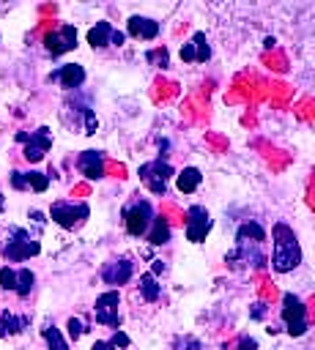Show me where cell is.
Masks as SVG:
<instances>
[{
    "label": "cell",
    "instance_id": "cell-1",
    "mask_svg": "<svg viewBox=\"0 0 315 350\" xmlns=\"http://www.w3.org/2000/svg\"><path fill=\"white\" fill-rule=\"evenodd\" d=\"M271 235H274V254H271L274 271H279V273L293 271L301 262V249H299V241H296L293 230L279 221V224H274Z\"/></svg>",
    "mask_w": 315,
    "mask_h": 350
},
{
    "label": "cell",
    "instance_id": "cell-2",
    "mask_svg": "<svg viewBox=\"0 0 315 350\" xmlns=\"http://www.w3.org/2000/svg\"><path fill=\"white\" fill-rule=\"evenodd\" d=\"M38 252H41L38 241L30 238V235H27L25 230H19V227L11 230V238H8V243L3 246V257H5L8 262H22V260H27V257H33V254H38Z\"/></svg>",
    "mask_w": 315,
    "mask_h": 350
},
{
    "label": "cell",
    "instance_id": "cell-3",
    "mask_svg": "<svg viewBox=\"0 0 315 350\" xmlns=\"http://www.w3.org/2000/svg\"><path fill=\"white\" fill-rule=\"evenodd\" d=\"M88 205L85 202H66V200H60V202H52V208H49V219L55 221V224H60V227H66V230H74L77 224H82V219H88Z\"/></svg>",
    "mask_w": 315,
    "mask_h": 350
},
{
    "label": "cell",
    "instance_id": "cell-4",
    "mask_svg": "<svg viewBox=\"0 0 315 350\" xmlns=\"http://www.w3.org/2000/svg\"><path fill=\"white\" fill-rule=\"evenodd\" d=\"M123 221H126V232H129V235H134V238L145 235L148 227H151V221H153V208H151V202L137 200L134 205H129V208L123 211Z\"/></svg>",
    "mask_w": 315,
    "mask_h": 350
},
{
    "label": "cell",
    "instance_id": "cell-5",
    "mask_svg": "<svg viewBox=\"0 0 315 350\" xmlns=\"http://www.w3.org/2000/svg\"><path fill=\"white\" fill-rule=\"evenodd\" d=\"M173 175V167L164 161V159H156V161H148L140 167V180L153 191V194H164L167 191V178Z\"/></svg>",
    "mask_w": 315,
    "mask_h": 350
},
{
    "label": "cell",
    "instance_id": "cell-6",
    "mask_svg": "<svg viewBox=\"0 0 315 350\" xmlns=\"http://www.w3.org/2000/svg\"><path fill=\"white\" fill-rule=\"evenodd\" d=\"M282 320H285L290 336H301L307 331V306L290 293L282 298Z\"/></svg>",
    "mask_w": 315,
    "mask_h": 350
},
{
    "label": "cell",
    "instance_id": "cell-7",
    "mask_svg": "<svg viewBox=\"0 0 315 350\" xmlns=\"http://www.w3.org/2000/svg\"><path fill=\"white\" fill-rule=\"evenodd\" d=\"M118 304H121V295L115 290H107L96 298V306H93V314H96V323L101 325H110L118 331L121 325V314H118Z\"/></svg>",
    "mask_w": 315,
    "mask_h": 350
},
{
    "label": "cell",
    "instance_id": "cell-8",
    "mask_svg": "<svg viewBox=\"0 0 315 350\" xmlns=\"http://www.w3.org/2000/svg\"><path fill=\"white\" fill-rule=\"evenodd\" d=\"M44 46H47V52H49L52 57H58V55H63V52H71V49L77 46V30H74V25H60L58 30L47 33Z\"/></svg>",
    "mask_w": 315,
    "mask_h": 350
},
{
    "label": "cell",
    "instance_id": "cell-9",
    "mask_svg": "<svg viewBox=\"0 0 315 350\" xmlns=\"http://www.w3.org/2000/svg\"><path fill=\"white\" fill-rule=\"evenodd\" d=\"M208 230H211V216H208V211L200 208V205H192V208L186 211V238H189L192 243H200V241H205Z\"/></svg>",
    "mask_w": 315,
    "mask_h": 350
},
{
    "label": "cell",
    "instance_id": "cell-10",
    "mask_svg": "<svg viewBox=\"0 0 315 350\" xmlns=\"http://www.w3.org/2000/svg\"><path fill=\"white\" fill-rule=\"evenodd\" d=\"M49 148H52L49 129H38V131L27 134V139H25V159L27 161H41Z\"/></svg>",
    "mask_w": 315,
    "mask_h": 350
},
{
    "label": "cell",
    "instance_id": "cell-11",
    "mask_svg": "<svg viewBox=\"0 0 315 350\" xmlns=\"http://www.w3.org/2000/svg\"><path fill=\"white\" fill-rule=\"evenodd\" d=\"M131 271H134V265H131L129 260H112V262H107V265L101 268V279H104L107 284L118 287V284H126V282L131 279Z\"/></svg>",
    "mask_w": 315,
    "mask_h": 350
},
{
    "label": "cell",
    "instance_id": "cell-12",
    "mask_svg": "<svg viewBox=\"0 0 315 350\" xmlns=\"http://www.w3.org/2000/svg\"><path fill=\"white\" fill-rule=\"evenodd\" d=\"M79 172L88 180H99L104 175V153H99V150H82L79 153Z\"/></svg>",
    "mask_w": 315,
    "mask_h": 350
},
{
    "label": "cell",
    "instance_id": "cell-13",
    "mask_svg": "<svg viewBox=\"0 0 315 350\" xmlns=\"http://www.w3.org/2000/svg\"><path fill=\"white\" fill-rule=\"evenodd\" d=\"M49 79H58L63 88H79V85L85 82V68L77 66V63H66V66H60L58 71H52Z\"/></svg>",
    "mask_w": 315,
    "mask_h": 350
},
{
    "label": "cell",
    "instance_id": "cell-14",
    "mask_svg": "<svg viewBox=\"0 0 315 350\" xmlns=\"http://www.w3.org/2000/svg\"><path fill=\"white\" fill-rule=\"evenodd\" d=\"M129 36L151 41V38L159 36V22H153V19H148V16H131V19H129Z\"/></svg>",
    "mask_w": 315,
    "mask_h": 350
},
{
    "label": "cell",
    "instance_id": "cell-15",
    "mask_svg": "<svg viewBox=\"0 0 315 350\" xmlns=\"http://www.w3.org/2000/svg\"><path fill=\"white\" fill-rule=\"evenodd\" d=\"M266 241V230L257 224V221H247V224H241L238 227V232H236V246H241V243H263Z\"/></svg>",
    "mask_w": 315,
    "mask_h": 350
},
{
    "label": "cell",
    "instance_id": "cell-16",
    "mask_svg": "<svg viewBox=\"0 0 315 350\" xmlns=\"http://www.w3.org/2000/svg\"><path fill=\"white\" fill-rule=\"evenodd\" d=\"M148 243L151 246H162V243H167L170 241V224H167V219L164 216H153V221H151V227H148Z\"/></svg>",
    "mask_w": 315,
    "mask_h": 350
},
{
    "label": "cell",
    "instance_id": "cell-17",
    "mask_svg": "<svg viewBox=\"0 0 315 350\" xmlns=\"http://www.w3.org/2000/svg\"><path fill=\"white\" fill-rule=\"evenodd\" d=\"M200 180H203V175H200V170H197V167H186V170H181V172L175 175L178 191H184V194L194 191V189L200 186Z\"/></svg>",
    "mask_w": 315,
    "mask_h": 350
},
{
    "label": "cell",
    "instance_id": "cell-18",
    "mask_svg": "<svg viewBox=\"0 0 315 350\" xmlns=\"http://www.w3.org/2000/svg\"><path fill=\"white\" fill-rule=\"evenodd\" d=\"M110 36H112V25L110 22H96V27L88 30V44L93 49H101L110 44Z\"/></svg>",
    "mask_w": 315,
    "mask_h": 350
},
{
    "label": "cell",
    "instance_id": "cell-19",
    "mask_svg": "<svg viewBox=\"0 0 315 350\" xmlns=\"http://www.w3.org/2000/svg\"><path fill=\"white\" fill-rule=\"evenodd\" d=\"M33 282H36V276H33V271L30 268H19L16 271V284H14V293L16 295H30V290H33Z\"/></svg>",
    "mask_w": 315,
    "mask_h": 350
},
{
    "label": "cell",
    "instance_id": "cell-20",
    "mask_svg": "<svg viewBox=\"0 0 315 350\" xmlns=\"http://www.w3.org/2000/svg\"><path fill=\"white\" fill-rule=\"evenodd\" d=\"M25 325H27V317H16V314H11V312H3V314H0V328H3L5 336H8V334H19Z\"/></svg>",
    "mask_w": 315,
    "mask_h": 350
},
{
    "label": "cell",
    "instance_id": "cell-21",
    "mask_svg": "<svg viewBox=\"0 0 315 350\" xmlns=\"http://www.w3.org/2000/svg\"><path fill=\"white\" fill-rule=\"evenodd\" d=\"M159 293H162V287L156 284L153 273H142V276H140V295H142L145 301H156Z\"/></svg>",
    "mask_w": 315,
    "mask_h": 350
},
{
    "label": "cell",
    "instance_id": "cell-22",
    "mask_svg": "<svg viewBox=\"0 0 315 350\" xmlns=\"http://www.w3.org/2000/svg\"><path fill=\"white\" fill-rule=\"evenodd\" d=\"M192 46H194V60H197V63H205V60L211 57V49H208V44H205V33H194V36H192Z\"/></svg>",
    "mask_w": 315,
    "mask_h": 350
},
{
    "label": "cell",
    "instance_id": "cell-23",
    "mask_svg": "<svg viewBox=\"0 0 315 350\" xmlns=\"http://www.w3.org/2000/svg\"><path fill=\"white\" fill-rule=\"evenodd\" d=\"M44 339H47L49 350H68V345H66L63 334H60L55 325H47V328H44Z\"/></svg>",
    "mask_w": 315,
    "mask_h": 350
},
{
    "label": "cell",
    "instance_id": "cell-24",
    "mask_svg": "<svg viewBox=\"0 0 315 350\" xmlns=\"http://www.w3.org/2000/svg\"><path fill=\"white\" fill-rule=\"evenodd\" d=\"M25 180H27V189H33V191H47V186H49V178L44 172H25Z\"/></svg>",
    "mask_w": 315,
    "mask_h": 350
},
{
    "label": "cell",
    "instance_id": "cell-25",
    "mask_svg": "<svg viewBox=\"0 0 315 350\" xmlns=\"http://www.w3.org/2000/svg\"><path fill=\"white\" fill-rule=\"evenodd\" d=\"M123 347H129V336L123 331H115L112 339L104 342V350H123Z\"/></svg>",
    "mask_w": 315,
    "mask_h": 350
},
{
    "label": "cell",
    "instance_id": "cell-26",
    "mask_svg": "<svg viewBox=\"0 0 315 350\" xmlns=\"http://www.w3.org/2000/svg\"><path fill=\"white\" fill-rule=\"evenodd\" d=\"M66 328H68V336L77 342L82 334H85V325H82V320L79 317H68V323H66Z\"/></svg>",
    "mask_w": 315,
    "mask_h": 350
},
{
    "label": "cell",
    "instance_id": "cell-27",
    "mask_svg": "<svg viewBox=\"0 0 315 350\" xmlns=\"http://www.w3.org/2000/svg\"><path fill=\"white\" fill-rule=\"evenodd\" d=\"M14 284H16V271H11L8 265H5V268H0V287L14 290Z\"/></svg>",
    "mask_w": 315,
    "mask_h": 350
},
{
    "label": "cell",
    "instance_id": "cell-28",
    "mask_svg": "<svg viewBox=\"0 0 315 350\" xmlns=\"http://www.w3.org/2000/svg\"><path fill=\"white\" fill-rule=\"evenodd\" d=\"M96 129H99V120H96L93 109H85V134H96Z\"/></svg>",
    "mask_w": 315,
    "mask_h": 350
},
{
    "label": "cell",
    "instance_id": "cell-29",
    "mask_svg": "<svg viewBox=\"0 0 315 350\" xmlns=\"http://www.w3.org/2000/svg\"><path fill=\"white\" fill-rule=\"evenodd\" d=\"M145 57H148V60H151V63H159V66H162V68H164V66H167V52H164V49H153V52H148V55H145Z\"/></svg>",
    "mask_w": 315,
    "mask_h": 350
},
{
    "label": "cell",
    "instance_id": "cell-30",
    "mask_svg": "<svg viewBox=\"0 0 315 350\" xmlns=\"http://www.w3.org/2000/svg\"><path fill=\"white\" fill-rule=\"evenodd\" d=\"M11 186H14V189H27V180H25V172H19V170H14V172H11Z\"/></svg>",
    "mask_w": 315,
    "mask_h": 350
},
{
    "label": "cell",
    "instance_id": "cell-31",
    "mask_svg": "<svg viewBox=\"0 0 315 350\" xmlns=\"http://www.w3.org/2000/svg\"><path fill=\"white\" fill-rule=\"evenodd\" d=\"M238 350H257V342L252 336H241L238 339Z\"/></svg>",
    "mask_w": 315,
    "mask_h": 350
},
{
    "label": "cell",
    "instance_id": "cell-32",
    "mask_svg": "<svg viewBox=\"0 0 315 350\" xmlns=\"http://www.w3.org/2000/svg\"><path fill=\"white\" fill-rule=\"evenodd\" d=\"M30 219H33V221H36V224H38V227H44V221H47V219H44V213H41V211H30Z\"/></svg>",
    "mask_w": 315,
    "mask_h": 350
},
{
    "label": "cell",
    "instance_id": "cell-33",
    "mask_svg": "<svg viewBox=\"0 0 315 350\" xmlns=\"http://www.w3.org/2000/svg\"><path fill=\"white\" fill-rule=\"evenodd\" d=\"M110 44H123V33L112 30V36H110Z\"/></svg>",
    "mask_w": 315,
    "mask_h": 350
},
{
    "label": "cell",
    "instance_id": "cell-34",
    "mask_svg": "<svg viewBox=\"0 0 315 350\" xmlns=\"http://www.w3.org/2000/svg\"><path fill=\"white\" fill-rule=\"evenodd\" d=\"M151 268H153V273H162V271H164V262H162V260H153Z\"/></svg>",
    "mask_w": 315,
    "mask_h": 350
},
{
    "label": "cell",
    "instance_id": "cell-35",
    "mask_svg": "<svg viewBox=\"0 0 315 350\" xmlns=\"http://www.w3.org/2000/svg\"><path fill=\"white\" fill-rule=\"evenodd\" d=\"M0 208H3V194H0Z\"/></svg>",
    "mask_w": 315,
    "mask_h": 350
},
{
    "label": "cell",
    "instance_id": "cell-36",
    "mask_svg": "<svg viewBox=\"0 0 315 350\" xmlns=\"http://www.w3.org/2000/svg\"><path fill=\"white\" fill-rule=\"evenodd\" d=\"M0 336H5V334H3V328H0Z\"/></svg>",
    "mask_w": 315,
    "mask_h": 350
}]
</instances>
